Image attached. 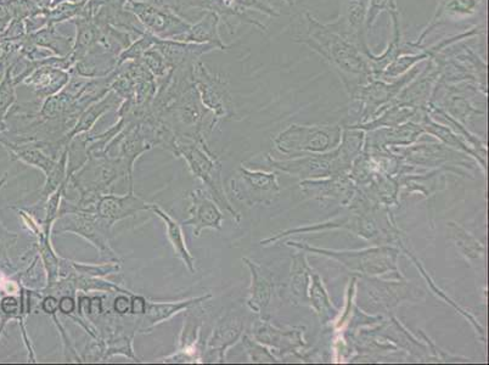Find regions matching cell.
Wrapping results in <instances>:
<instances>
[{"label": "cell", "mask_w": 489, "mask_h": 365, "mask_svg": "<svg viewBox=\"0 0 489 365\" xmlns=\"http://www.w3.org/2000/svg\"><path fill=\"white\" fill-rule=\"evenodd\" d=\"M308 35L299 42L318 53L340 72L347 86H364L374 79L367 52L369 46H362L343 29L339 20L333 23H322L306 13Z\"/></svg>", "instance_id": "obj_1"}, {"label": "cell", "mask_w": 489, "mask_h": 365, "mask_svg": "<svg viewBox=\"0 0 489 365\" xmlns=\"http://www.w3.org/2000/svg\"><path fill=\"white\" fill-rule=\"evenodd\" d=\"M151 112L166 120L178 137L197 142H207L208 134L218 122L202 104L195 83Z\"/></svg>", "instance_id": "obj_2"}, {"label": "cell", "mask_w": 489, "mask_h": 365, "mask_svg": "<svg viewBox=\"0 0 489 365\" xmlns=\"http://www.w3.org/2000/svg\"><path fill=\"white\" fill-rule=\"evenodd\" d=\"M114 227L113 224L97 216L96 212L71 211L57 216L53 227V236L75 234L96 247L103 262H110V261L122 262L120 254L113 246Z\"/></svg>", "instance_id": "obj_3"}, {"label": "cell", "mask_w": 489, "mask_h": 365, "mask_svg": "<svg viewBox=\"0 0 489 365\" xmlns=\"http://www.w3.org/2000/svg\"><path fill=\"white\" fill-rule=\"evenodd\" d=\"M174 157L184 159L192 176L204 183L206 189L214 197L217 205L224 207L232 213V216H235L222 184L221 165L215 160L207 142H197V140L177 136Z\"/></svg>", "instance_id": "obj_4"}, {"label": "cell", "mask_w": 489, "mask_h": 365, "mask_svg": "<svg viewBox=\"0 0 489 365\" xmlns=\"http://www.w3.org/2000/svg\"><path fill=\"white\" fill-rule=\"evenodd\" d=\"M124 9L134 13L145 29L160 39L180 42L191 26L164 0H128Z\"/></svg>", "instance_id": "obj_5"}, {"label": "cell", "mask_w": 489, "mask_h": 365, "mask_svg": "<svg viewBox=\"0 0 489 365\" xmlns=\"http://www.w3.org/2000/svg\"><path fill=\"white\" fill-rule=\"evenodd\" d=\"M194 83L202 104L217 120L232 116L234 105L227 82L223 77L212 73L201 60L194 65Z\"/></svg>", "instance_id": "obj_6"}, {"label": "cell", "mask_w": 489, "mask_h": 365, "mask_svg": "<svg viewBox=\"0 0 489 365\" xmlns=\"http://www.w3.org/2000/svg\"><path fill=\"white\" fill-rule=\"evenodd\" d=\"M151 149L153 146L148 142L139 120L128 123L106 146L107 155L117 157L126 170V180L130 187L128 192H134L133 174L137 160Z\"/></svg>", "instance_id": "obj_7"}, {"label": "cell", "mask_w": 489, "mask_h": 365, "mask_svg": "<svg viewBox=\"0 0 489 365\" xmlns=\"http://www.w3.org/2000/svg\"><path fill=\"white\" fill-rule=\"evenodd\" d=\"M211 297V294H204V296L190 297V299L180 301H166V303L147 300L145 312L138 320V331L140 334H150L160 324L172 319L177 314L188 312L192 308L200 306Z\"/></svg>", "instance_id": "obj_8"}, {"label": "cell", "mask_w": 489, "mask_h": 365, "mask_svg": "<svg viewBox=\"0 0 489 365\" xmlns=\"http://www.w3.org/2000/svg\"><path fill=\"white\" fill-rule=\"evenodd\" d=\"M190 205L188 209V219L181 224L191 227L192 236L200 237L205 229H221L222 216L217 203L204 192V190H192L189 194Z\"/></svg>", "instance_id": "obj_9"}, {"label": "cell", "mask_w": 489, "mask_h": 365, "mask_svg": "<svg viewBox=\"0 0 489 365\" xmlns=\"http://www.w3.org/2000/svg\"><path fill=\"white\" fill-rule=\"evenodd\" d=\"M149 210V203L136 195L128 192L124 195L116 194H104L96 203V213L101 219L107 220L110 224H116L121 220L136 217L138 213Z\"/></svg>", "instance_id": "obj_10"}, {"label": "cell", "mask_w": 489, "mask_h": 365, "mask_svg": "<svg viewBox=\"0 0 489 365\" xmlns=\"http://www.w3.org/2000/svg\"><path fill=\"white\" fill-rule=\"evenodd\" d=\"M482 32L484 31H482L481 29L475 27V29H468L467 32L459 33V35L441 40L438 45L430 46V48H424L419 53L408 54V55L400 56V58H397L386 67V70H384L380 79H397V77H400L404 75V73L409 71L414 66L419 65L420 62L434 59L437 54L443 52L448 46L455 45L459 40L471 38V37L481 35Z\"/></svg>", "instance_id": "obj_11"}, {"label": "cell", "mask_w": 489, "mask_h": 365, "mask_svg": "<svg viewBox=\"0 0 489 365\" xmlns=\"http://www.w3.org/2000/svg\"><path fill=\"white\" fill-rule=\"evenodd\" d=\"M35 62L36 69L22 80V85L29 87L37 99L46 100L65 88L71 79L70 71L48 63Z\"/></svg>", "instance_id": "obj_12"}, {"label": "cell", "mask_w": 489, "mask_h": 365, "mask_svg": "<svg viewBox=\"0 0 489 365\" xmlns=\"http://www.w3.org/2000/svg\"><path fill=\"white\" fill-rule=\"evenodd\" d=\"M391 18H392L393 23V37L386 50L380 55H374L373 53H370V50L366 53L370 70H372L374 79H379L386 67L400 56L419 53L424 49V46H417L415 42H403L400 12H391Z\"/></svg>", "instance_id": "obj_13"}, {"label": "cell", "mask_w": 489, "mask_h": 365, "mask_svg": "<svg viewBox=\"0 0 489 365\" xmlns=\"http://www.w3.org/2000/svg\"><path fill=\"white\" fill-rule=\"evenodd\" d=\"M200 324L194 316L187 314L178 337V348L168 356L157 358L158 363H202L204 351L200 348Z\"/></svg>", "instance_id": "obj_14"}, {"label": "cell", "mask_w": 489, "mask_h": 365, "mask_svg": "<svg viewBox=\"0 0 489 365\" xmlns=\"http://www.w3.org/2000/svg\"><path fill=\"white\" fill-rule=\"evenodd\" d=\"M0 145L8 152L10 159L35 167L42 170L46 177L56 165L57 157L50 155L46 147L38 142H12L0 134Z\"/></svg>", "instance_id": "obj_15"}, {"label": "cell", "mask_w": 489, "mask_h": 365, "mask_svg": "<svg viewBox=\"0 0 489 365\" xmlns=\"http://www.w3.org/2000/svg\"><path fill=\"white\" fill-rule=\"evenodd\" d=\"M149 210L154 214H156L158 219L164 222L167 239L170 241L175 256L184 263L189 272L191 274L197 273V261H195V257L192 256L190 251L188 249L187 240H185L183 232V224L174 220L170 213L166 212L157 203H149Z\"/></svg>", "instance_id": "obj_16"}, {"label": "cell", "mask_w": 489, "mask_h": 365, "mask_svg": "<svg viewBox=\"0 0 489 365\" xmlns=\"http://www.w3.org/2000/svg\"><path fill=\"white\" fill-rule=\"evenodd\" d=\"M484 2L485 0H441L433 20H431V22L428 23L426 29H424L415 43L417 46H423L425 38L434 29L441 26L442 23L447 22L451 19L470 18V16L475 15L478 12Z\"/></svg>", "instance_id": "obj_17"}, {"label": "cell", "mask_w": 489, "mask_h": 365, "mask_svg": "<svg viewBox=\"0 0 489 365\" xmlns=\"http://www.w3.org/2000/svg\"><path fill=\"white\" fill-rule=\"evenodd\" d=\"M123 100L117 95L114 90H110L104 98L93 103L92 105L87 107L82 113H80V119L77 120L75 127L63 139V147L69 146L71 140L75 138L79 134L92 132L93 127L96 126L100 117L105 115V113L118 110Z\"/></svg>", "instance_id": "obj_18"}, {"label": "cell", "mask_w": 489, "mask_h": 365, "mask_svg": "<svg viewBox=\"0 0 489 365\" xmlns=\"http://www.w3.org/2000/svg\"><path fill=\"white\" fill-rule=\"evenodd\" d=\"M239 335H240V329L234 321L228 319L219 321L206 344L202 361H215V360L223 361L225 351L238 340Z\"/></svg>", "instance_id": "obj_19"}, {"label": "cell", "mask_w": 489, "mask_h": 365, "mask_svg": "<svg viewBox=\"0 0 489 365\" xmlns=\"http://www.w3.org/2000/svg\"><path fill=\"white\" fill-rule=\"evenodd\" d=\"M219 23H221V18L217 13L206 12L200 19L191 23L187 35L180 42L198 43V45L211 43L217 46L219 50L228 49L229 46L222 42L221 35H219Z\"/></svg>", "instance_id": "obj_20"}, {"label": "cell", "mask_w": 489, "mask_h": 365, "mask_svg": "<svg viewBox=\"0 0 489 365\" xmlns=\"http://www.w3.org/2000/svg\"><path fill=\"white\" fill-rule=\"evenodd\" d=\"M369 0H346L339 21L343 29L362 46H367L366 18Z\"/></svg>", "instance_id": "obj_21"}, {"label": "cell", "mask_w": 489, "mask_h": 365, "mask_svg": "<svg viewBox=\"0 0 489 365\" xmlns=\"http://www.w3.org/2000/svg\"><path fill=\"white\" fill-rule=\"evenodd\" d=\"M27 38L33 45L48 49L60 58L69 56L72 53L73 46H75V39L72 37L62 35L57 31L55 26L44 27L40 31L27 36Z\"/></svg>", "instance_id": "obj_22"}, {"label": "cell", "mask_w": 489, "mask_h": 365, "mask_svg": "<svg viewBox=\"0 0 489 365\" xmlns=\"http://www.w3.org/2000/svg\"><path fill=\"white\" fill-rule=\"evenodd\" d=\"M134 335H136V333H126L124 327L120 326L113 334L107 335L106 337H103L106 344L105 360H104V361H109L114 356H123L130 358L131 361H139L136 353H134Z\"/></svg>", "instance_id": "obj_23"}, {"label": "cell", "mask_w": 489, "mask_h": 365, "mask_svg": "<svg viewBox=\"0 0 489 365\" xmlns=\"http://www.w3.org/2000/svg\"><path fill=\"white\" fill-rule=\"evenodd\" d=\"M16 83L13 77L12 65L6 67L0 79V134L5 133L8 129L6 117L12 107L18 103L16 96Z\"/></svg>", "instance_id": "obj_24"}, {"label": "cell", "mask_w": 489, "mask_h": 365, "mask_svg": "<svg viewBox=\"0 0 489 365\" xmlns=\"http://www.w3.org/2000/svg\"><path fill=\"white\" fill-rule=\"evenodd\" d=\"M83 4L80 3L63 2L60 3L53 8L46 10V19H48V26H55L56 23H62L65 21H72L73 19L79 18L82 15Z\"/></svg>", "instance_id": "obj_25"}, {"label": "cell", "mask_w": 489, "mask_h": 365, "mask_svg": "<svg viewBox=\"0 0 489 365\" xmlns=\"http://www.w3.org/2000/svg\"><path fill=\"white\" fill-rule=\"evenodd\" d=\"M50 317L53 318V323L55 324L56 329L59 331L60 339L63 341V357H65V360L71 361V363H83L82 356L76 350L75 344H73L72 339H71L69 333L66 331V328L63 326L62 321L57 317V312L50 314Z\"/></svg>", "instance_id": "obj_26"}, {"label": "cell", "mask_w": 489, "mask_h": 365, "mask_svg": "<svg viewBox=\"0 0 489 365\" xmlns=\"http://www.w3.org/2000/svg\"><path fill=\"white\" fill-rule=\"evenodd\" d=\"M383 12H400L397 5V0H369L367 3V12L366 18V32H369L375 23L377 16Z\"/></svg>", "instance_id": "obj_27"}, {"label": "cell", "mask_w": 489, "mask_h": 365, "mask_svg": "<svg viewBox=\"0 0 489 365\" xmlns=\"http://www.w3.org/2000/svg\"><path fill=\"white\" fill-rule=\"evenodd\" d=\"M131 294H117L114 300V312L116 316L123 317L130 314Z\"/></svg>", "instance_id": "obj_28"}, {"label": "cell", "mask_w": 489, "mask_h": 365, "mask_svg": "<svg viewBox=\"0 0 489 365\" xmlns=\"http://www.w3.org/2000/svg\"><path fill=\"white\" fill-rule=\"evenodd\" d=\"M131 308L130 316L139 318L143 316L145 312V307H147V300L140 294H131Z\"/></svg>", "instance_id": "obj_29"}, {"label": "cell", "mask_w": 489, "mask_h": 365, "mask_svg": "<svg viewBox=\"0 0 489 365\" xmlns=\"http://www.w3.org/2000/svg\"><path fill=\"white\" fill-rule=\"evenodd\" d=\"M59 312L63 316H72L77 312V300L75 296L59 297Z\"/></svg>", "instance_id": "obj_30"}, {"label": "cell", "mask_w": 489, "mask_h": 365, "mask_svg": "<svg viewBox=\"0 0 489 365\" xmlns=\"http://www.w3.org/2000/svg\"><path fill=\"white\" fill-rule=\"evenodd\" d=\"M13 20L10 0H0V26L6 27Z\"/></svg>", "instance_id": "obj_31"}, {"label": "cell", "mask_w": 489, "mask_h": 365, "mask_svg": "<svg viewBox=\"0 0 489 365\" xmlns=\"http://www.w3.org/2000/svg\"><path fill=\"white\" fill-rule=\"evenodd\" d=\"M286 3H288L289 5L295 4V0H285Z\"/></svg>", "instance_id": "obj_32"}, {"label": "cell", "mask_w": 489, "mask_h": 365, "mask_svg": "<svg viewBox=\"0 0 489 365\" xmlns=\"http://www.w3.org/2000/svg\"><path fill=\"white\" fill-rule=\"evenodd\" d=\"M2 77H3V76H0V79H2Z\"/></svg>", "instance_id": "obj_33"}, {"label": "cell", "mask_w": 489, "mask_h": 365, "mask_svg": "<svg viewBox=\"0 0 489 365\" xmlns=\"http://www.w3.org/2000/svg\"><path fill=\"white\" fill-rule=\"evenodd\" d=\"M0 303H2V300H0Z\"/></svg>", "instance_id": "obj_34"}, {"label": "cell", "mask_w": 489, "mask_h": 365, "mask_svg": "<svg viewBox=\"0 0 489 365\" xmlns=\"http://www.w3.org/2000/svg\"><path fill=\"white\" fill-rule=\"evenodd\" d=\"M0 76H3V75H0Z\"/></svg>", "instance_id": "obj_35"}]
</instances>
